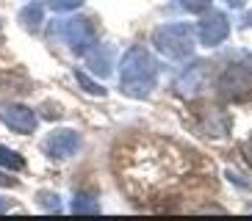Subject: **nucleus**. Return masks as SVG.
Segmentation results:
<instances>
[{
	"mask_svg": "<svg viewBox=\"0 0 252 221\" xmlns=\"http://www.w3.org/2000/svg\"><path fill=\"white\" fill-rule=\"evenodd\" d=\"M72 213H100V202L94 193H75Z\"/></svg>",
	"mask_w": 252,
	"mask_h": 221,
	"instance_id": "11",
	"label": "nucleus"
},
{
	"mask_svg": "<svg viewBox=\"0 0 252 221\" xmlns=\"http://www.w3.org/2000/svg\"><path fill=\"white\" fill-rule=\"evenodd\" d=\"M224 3H227V6H233V8H241V6H244V0H224Z\"/></svg>",
	"mask_w": 252,
	"mask_h": 221,
	"instance_id": "18",
	"label": "nucleus"
},
{
	"mask_svg": "<svg viewBox=\"0 0 252 221\" xmlns=\"http://www.w3.org/2000/svg\"><path fill=\"white\" fill-rule=\"evenodd\" d=\"M197 33H200V42L205 44V47H219V44L230 36V22L222 11H211V14H205L200 20Z\"/></svg>",
	"mask_w": 252,
	"mask_h": 221,
	"instance_id": "7",
	"label": "nucleus"
},
{
	"mask_svg": "<svg viewBox=\"0 0 252 221\" xmlns=\"http://www.w3.org/2000/svg\"><path fill=\"white\" fill-rule=\"evenodd\" d=\"M3 210H8V202L3 196H0V213H3Z\"/></svg>",
	"mask_w": 252,
	"mask_h": 221,
	"instance_id": "20",
	"label": "nucleus"
},
{
	"mask_svg": "<svg viewBox=\"0 0 252 221\" xmlns=\"http://www.w3.org/2000/svg\"><path fill=\"white\" fill-rule=\"evenodd\" d=\"M86 55H89V69L94 75H100V78H105V75L111 72V47H108V44H103V55H100V47H92L89 53H86Z\"/></svg>",
	"mask_w": 252,
	"mask_h": 221,
	"instance_id": "9",
	"label": "nucleus"
},
{
	"mask_svg": "<svg viewBox=\"0 0 252 221\" xmlns=\"http://www.w3.org/2000/svg\"><path fill=\"white\" fill-rule=\"evenodd\" d=\"M219 94L224 100H233V103H247L252 100V69L250 66H241V64H233L227 66L222 75H219Z\"/></svg>",
	"mask_w": 252,
	"mask_h": 221,
	"instance_id": "4",
	"label": "nucleus"
},
{
	"mask_svg": "<svg viewBox=\"0 0 252 221\" xmlns=\"http://www.w3.org/2000/svg\"><path fill=\"white\" fill-rule=\"evenodd\" d=\"M0 166L8 171H23L25 169V161H23V155L14 152V149H8L0 144Z\"/></svg>",
	"mask_w": 252,
	"mask_h": 221,
	"instance_id": "12",
	"label": "nucleus"
},
{
	"mask_svg": "<svg viewBox=\"0 0 252 221\" xmlns=\"http://www.w3.org/2000/svg\"><path fill=\"white\" fill-rule=\"evenodd\" d=\"M202 83H205V64H194L183 72V78L175 83V88H178V94H183V97H194L202 88Z\"/></svg>",
	"mask_w": 252,
	"mask_h": 221,
	"instance_id": "8",
	"label": "nucleus"
},
{
	"mask_svg": "<svg viewBox=\"0 0 252 221\" xmlns=\"http://www.w3.org/2000/svg\"><path fill=\"white\" fill-rule=\"evenodd\" d=\"M0 185H14V180H11V177H6L3 171H0Z\"/></svg>",
	"mask_w": 252,
	"mask_h": 221,
	"instance_id": "17",
	"label": "nucleus"
},
{
	"mask_svg": "<svg viewBox=\"0 0 252 221\" xmlns=\"http://www.w3.org/2000/svg\"><path fill=\"white\" fill-rule=\"evenodd\" d=\"M158 81V64L144 47H130L119 61V88L122 94L133 97V100H144L150 91L156 88Z\"/></svg>",
	"mask_w": 252,
	"mask_h": 221,
	"instance_id": "1",
	"label": "nucleus"
},
{
	"mask_svg": "<svg viewBox=\"0 0 252 221\" xmlns=\"http://www.w3.org/2000/svg\"><path fill=\"white\" fill-rule=\"evenodd\" d=\"M178 3L186 11H191V14H202V11L211 8V0H178Z\"/></svg>",
	"mask_w": 252,
	"mask_h": 221,
	"instance_id": "14",
	"label": "nucleus"
},
{
	"mask_svg": "<svg viewBox=\"0 0 252 221\" xmlns=\"http://www.w3.org/2000/svg\"><path fill=\"white\" fill-rule=\"evenodd\" d=\"M42 20H45V8L39 6V3H28L20 11V22H23L25 30H39L42 28Z\"/></svg>",
	"mask_w": 252,
	"mask_h": 221,
	"instance_id": "10",
	"label": "nucleus"
},
{
	"mask_svg": "<svg viewBox=\"0 0 252 221\" xmlns=\"http://www.w3.org/2000/svg\"><path fill=\"white\" fill-rule=\"evenodd\" d=\"M0 122L8 127V130L20 133V136H28L39 127V116L36 110L28 108V105L20 103H3L0 105Z\"/></svg>",
	"mask_w": 252,
	"mask_h": 221,
	"instance_id": "5",
	"label": "nucleus"
},
{
	"mask_svg": "<svg viewBox=\"0 0 252 221\" xmlns=\"http://www.w3.org/2000/svg\"><path fill=\"white\" fill-rule=\"evenodd\" d=\"M78 6H83V0H50L53 11H72Z\"/></svg>",
	"mask_w": 252,
	"mask_h": 221,
	"instance_id": "16",
	"label": "nucleus"
},
{
	"mask_svg": "<svg viewBox=\"0 0 252 221\" xmlns=\"http://www.w3.org/2000/svg\"><path fill=\"white\" fill-rule=\"evenodd\" d=\"M153 44L161 55L172 61H183L194 53V28L186 22H169L153 30Z\"/></svg>",
	"mask_w": 252,
	"mask_h": 221,
	"instance_id": "2",
	"label": "nucleus"
},
{
	"mask_svg": "<svg viewBox=\"0 0 252 221\" xmlns=\"http://www.w3.org/2000/svg\"><path fill=\"white\" fill-rule=\"evenodd\" d=\"M59 36L67 42V47L78 55H86L97 44V30L89 17H69L59 25Z\"/></svg>",
	"mask_w": 252,
	"mask_h": 221,
	"instance_id": "3",
	"label": "nucleus"
},
{
	"mask_svg": "<svg viewBox=\"0 0 252 221\" xmlns=\"http://www.w3.org/2000/svg\"><path fill=\"white\" fill-rule=\"evenodd\" d=\"M39 205L47 207V210H59V207H61L59 193H53V191H42V193H39Z\"/></svg>",
	"mask_w": 252,
	"mask_h": 221,
	"instance_id": "15",
	"label": "nucleus"
},
{
	"mask_svg": "<svg viewBox=\"0 0 252 221\" xmlns=\"http://www.w3.org/2000/svg\"><path fill=\"white\" fill-rule=\"evenodd\" d=\"M42 149H45V155L59 158V161L72 158V155L81 149V136L75 130H53L50 136L42 141Z\"/></svg>",
	"mask_w": 252,
	"mask_h": 221,
	"instance_id": "6",
	"label": "nucleus"
},
{
	"mask_svg": "<svg viewBox=\"0 0 252 221\" xmlns=\"http://www.w3.org/2000/svg\"><path fill=\"white\" fill-rule=\"evenodd\" d=\"M247 161H250V163H252V138H250V141H247Z\"/></svg>",
	"mask_w": 252,
	"mask_h": 221,
	"instance_id": "19",
	"label": "nucleus"
},
{
	"mask_svg": "<svg viewBox=\"0 0 252 221\" xmlns=\"http://www.w3.org/2000/svg\"><path fill=\"white\" fill-rule=\"evenodd\" d=\"M75 81H78V83L83 86V91H89V94H94V97H105V88L100 86V83L92 81L89 75L83 72V69H78V72H75Z\"/></svg>",
	"mask_w": 252,
	"mask_h": 221,
	"instance_id": "13",
	"label": "nucleus"
}]
</instances>
